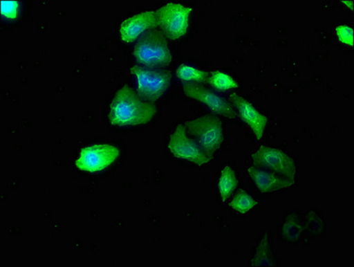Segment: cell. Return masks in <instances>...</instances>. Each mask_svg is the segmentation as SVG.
I'll return each mask as SVG.
<instances>
[{"label":"cell","instance_id":"obj_21","mask_svg":"<svg viewBox=\"0 0 354 267\" xmlns=\"http://www.w3.org/2000/svg\"><path fill=\"white\" fill-rule=\"evenodd\" d=\"M344 4L346 5V7H349L351 9L353 8V1H342Z\"/></svg>","mask_w":354,"mask_h":267},{"label":"cell","instance_id":"obj_4","mask_svg":"<svg viewBox=\"0 0 354 267\" xmlns=\"http://www.w3.org/2000/svg\"><path fill=\"white\" fill-rule=\"evenodd\" d=\"M191 8L178 3H170L154 11L155 21L160 32L166 38L176 40L187 33Z\"/></svg>","mask_w":354,"mask_h":267},{"label":"cell","instance_id":"obj_8","mask_svg":"<svg viewBox=\"0 0 354 267\" xmlns=\"http://www.w3.org/2000/svg\"><path fill=\"white\" fill-rule=\"evenodd\" d=\"M119 150L110 145H95L84 148L80 159L76 160L77 169L83 172H97L104 169L116 160Z\"/></svg>","mask_w":354,"mask_h":267},{"label":"cell","instance_id":"obj_14","mask_svg":"<svg viewBox=\"0 0 354 267\" xmlns=\"http://www.w3.org/2000/svg\"><path fill=\"white\" fill-rule=\"evenodd\" d=\"M238 186V179L231 167H223L218 183V190L222 201H225Z\"/></svg>","mask_w":354,"mask_h":267},{"label":"cell","instance_id":"obj_7","mask_svg":"<svg viewBox=\"0 0 354 267\" xmlns=\"http://www.w3.org/2000/svg\"><path fill=\"white\" fill-rule=\"evenodd\" d=\"M171 154L179 159L192 161L196 165H204L212 159L204 154L196 142L189 138L184 125H179L171 136L169 142Z\"/></svg>","mask_w":354,"mask_h":267},{"label":"cell","instance_id":"obj_17","mask_svg":"<svg viewBox=\"0 0 354 267\" xmlns=\"http://www.w3.org/2000/svg\"><path fill=\"white\" fill-rule=\"evenodd\" d=\"M304 231L303 225H301L299 220L294 216H290L286 219L283 226H282V235L288 241H297L299 240Z\"/></svg>","mask_w":354,"mask_h":267},{"label":"cell","instance_id":"obj_6","mask_svg":"<svg viewBox=\"0 0 354 267\" xmlns=\"http://www.w3.org/2000/svg\"><path fill=\"white\" fill-rule=\"evenodd\" d=\"M253 165L257 169L270 170L283 178L294 180L297 176V167L294 160L284 151L266 147H261L252 156Z\"/></svg>","mask_w":354,"mask_h":267},{"label":"cell","instance_id":"obj_12","mask_svg":"<svg viewBox=\"0 0 354 267\" xmlns=\"http://www.w3.org/2000/svg\"><path fill=\"white\" fill-rule=\"evenodd\" d=\"M248 173L256 183L257 187L262 192H271L281 189L290 187L294 184V180L283 178L277 174L267 172L257 167H250Z\"/></svg>","mask_w":354,"mask_h":267},{"label":"cell","instance_id":"obj_9","mask_svg":"<svg viewBox=\"0 0 354 267\" xmlns=\"http://www.w3.org/2000/svg\"><path fill=\"white\" fill-rule=\"evenodd\" d=\"M185 94L189 98L204 102L216 114L222 115L229 119L237 117L234 108L222 96L217 95L212 90L196 83H187L183 86Z\"/></svg>","mask_w":354,"mask_h":267},{"label":"cell","instance_id":"obj_18","mask_svg":"<svg viewBox=\"0 0 354 267\" xmlns=\"http://www.w3.org/2000/svg\"><path fill=\"white\" fill-rule=\"evenodd\" d=\"M256 205L257 201L245 191H241L239 194H236V196L231 203L232 209L241 214L248 212V211L252 210Z\"/></svg>","mask_w":354,"mask_h":267},{"label":"cell","instance_id":"obj_2","mask_svg":"<svg viewBox=\"0 0 354 267\" xmlns=\"http://www.w3.org/2000/svg\"><path fill=\"white\" fill-rule=\"evenodd\" d=\"M133 54L138 63L148 69H161L172 62L166 37L157 29L149 30L139 37Z\"/></svg>","mask_w":354,"mask_h":267},{"label":"cell","instance_id":"obj_5","mask_svg":"<svg viewBox=\"0 0 354 267\" xmlns=\"http://www.w3.org/2000/svg\"><path fill=\"white\" fill-rule=\"evenodd\" d=\"M138 79V95L146 102L157 101L166 92L171 82V73L163 70L133 66L130 69Z\"/></svg>","mask_w":354,"mask_h":267},{"label":"cell","instance_id":"obj_1","mask_svg":"<svg viewBox=\"0 0 354 267\" xmlns=\"http://www.w3.org/2000/svg\"><path fill=\"white\" fill-rule=\"evenodd\" d=\"M157 113L152 102L142 100L138 93L124 86L114 96L109 113V121L113 126H136L150 122Z\"/></svg>","mask_w":354,"mask_h":267},{"label":"cell","instance_id":"obj_3","mask_svg":"<svg viewBox=\"0 0 354 267\" xmlns=\"http://www.w3.org/2000/svg\"><path fill=\"white\" fill-rule=\"evenodd\" d=\"M185 129L204 154L213 159V155L223 142L222 121L215 115H206L185 122Z\"/></svg>","mask_w":354,"mask_h":267},{"label":"cell","instance_id":"obj_10","mask_svg":"<svg viewBox=\"0 0 354 267\" xmlns=\"http://www.w3.org/2000/svg\"><path fill=\"white\" fill-rule=\"evenodd\" d=\"M230 99L234 102L235 107L237 108L241 119L250 126L257 140H260L263 138V132H265L267 118L265 115L261 114L250 102L242 96L232 94L230 95Z\"/></svg>","mask_w":354,"mask_h":267},{"label":"cell","instance_id":"obj_11","mask_svg":"<svg viewBox=\"0 0 354 267\" xmlns=\"http://www.w3.org/2000/svg\"><path fill=\"white\" fill-rule=\"evenodd\" d=\"M157 27L153 11L144 12L129 17L121 24L120 33L124 42H133L142 33Z\"/></svg>","mask_w":354,"mask_h":267},{"label":"cell","instance_id":"obj_13","mask_svg":"<svg viewBox=\"0 0 354 267\" xmlns=\"http://www.w3.org/2000/svg\"><path fill=\"white\" fill-rule=\"evenodd\" d=\"M269 241V235L266 232L261 238L259 246L257 247L256 251H254L250 266H276L274 256H273Z\"/></svg>","mask_w":354,"mask_h":267},{"label":"cell","instance_id":"obj_15","mask_svg":"<svg viewBox=\"0 0 354 267\" xmlns=\"http://www.w3.org/2000/svg\"><path fill=\"white\" fill-rule=\"evenodd\" d=\"M206 82L219 91H226V90L239 88L238 83L231 76L220 71L209 73Z\"/></svg>","mask_w":354,"mask_h":267},{"label":"cell","instance_id":"obj_20","mask_svg":"<svg viewBox=\"0 0 354 267\" xmlns=\"http://www.w3.org/2000/svg\"><path fill=\"white\" fill-rule=\"evenodd\" d=\"M1 12L6 17L15 19L18 12V3L17 1H1Z\"/></svg>","mask_w":354,"mask_h":267},{"label":"cell","instance_id":"obj_19","mask_svg":"<svg viewBox=\"0 0 354 267\" xmlns=\"http://www.w3.org/2000/svg\"><path fill=\"white\" fill-rule=\"evenodd\" d=\"M335 30H337L338 39H339L341 42L351 46H353V30L352 28L340 26L337 27Z\"/></svg>","mask_w":354,"mask_h":267},{"label":"cell","instance_id":"obj_16","mask_svg":"<svg viewBox=\"0 0 354 267\" xmlns=\"http://www.w3.org/2000/svg\"><path fill=\"white\" fill-rule=\"evenodd\" d=\"M177 77L184 82H206L209 73L196 69L187 64L180 65L177 69Z\"/></svg>","mask_w":354,"mask_h":267}]
</instances>
